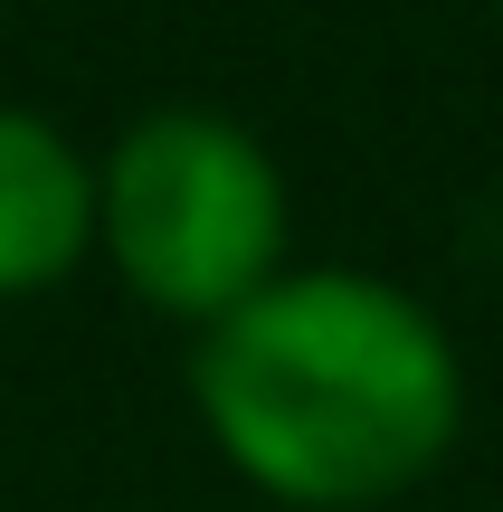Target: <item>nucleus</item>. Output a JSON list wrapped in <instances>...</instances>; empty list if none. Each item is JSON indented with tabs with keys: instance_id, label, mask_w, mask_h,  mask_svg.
<instances>
[{
	"instance_id": "1",
	"label": "nucleus",
	"mask_w": 503,
	"mask_h": 512,
	"mask_svg": "<svg viewBox=\"0 0 503 512\" xmlns=\"http://www.w3.org/2000/svg\"><path fill=\"white\" fill-rule=\"evenodd\" d=\"M209 446L285 512H380L466 437V361L437 304L371 266H285L190 342Z\"/></svg>"
},
{
	"instance_id": "2",
	"label": "nucleus",
	"mask_w": 503,
	"mask_h": 512,
	"mask_svg": "<svg viewBox=\"0 0 503 512\" xmlns=\"http://www.w3.org/2000/svg\"><path fill=\"white\" fill-rule=\"evenodd\" d=\"M285 171L238 114L152 105L95 152V256L133 304L209 332L295 266Z\"/></svg>"
},
{
	"instance_id": "3",
	"label": "nucleus",
	"mask_w": 503,
	"mask_h": 512,
	"mask_svg": "<svg viewBox=\"0 0 503 512\" xmlns=\"http://www.w3.org/2000/svg\"><path fill=\"white\" fill-rule=\"evenodd\" d=\"M95 256V152L57 114L0 105V304L67 285Z\"/></svg>"
},
{
	"instance_id": "4",
	"label": "nucleus",
	"mask_w": 503,
	"mask_h": 512,
	"mask_svg": "<svg viewBox=\"0 0 503 512\" xmlns=\"http://www.w3.org/2000/svg\"><path fill=\"white\" fill-rule=\"evenodd\" d=\"M494 19H503V0H494Z\"/></svg>"
},
{
	"instance_id": "5",
	"label": "nucleus",
	"mask_w": 503,
	"mask_h": 512,
	"mask_svg": "<svg viewBox=\"0 0 503 512\" xmlns=\"http://www.w3.org/2000/svg\"><path fill=\"white\" fill-rule=\"evenodd\" d=\"M494 512H503V503H494Z\"/></svg>"
}]
</instances>
